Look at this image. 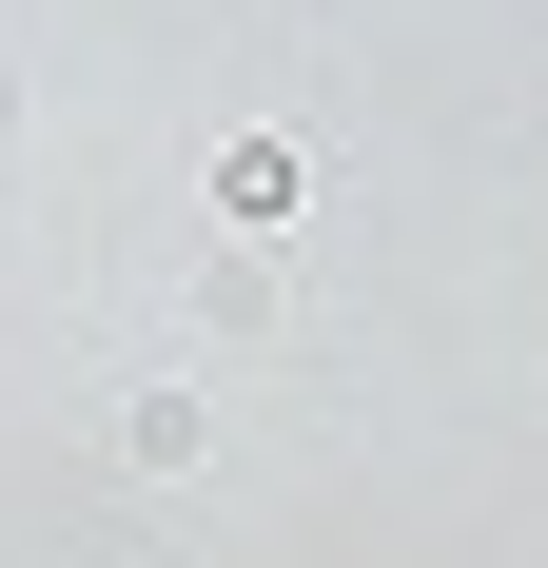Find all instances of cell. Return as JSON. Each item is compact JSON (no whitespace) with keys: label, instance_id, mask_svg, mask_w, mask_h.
Instances as JSON below:
<instances>
[{"label":"cell","instance_id":"obj_1","mask_svg":"<svg viewBox=\"0 0 548 568\" xmlns=\"http://www.w3.org/2000/svg\"><path fill=\"white\" fill-rule=\"evenodd\" d=\"M196 452H216L196 393H118V470H196Z\"/></svg>","mask_w":548,"mask_h":568},{"label":"cell","instance_id":"obj_2","mask_svg":"<svg viewBox=\"0 0 548 568\" xmlns=\"http://www.w3.org/2000/svg\"><path fill=\"white\" fill-rule=\"evenodd\" d=\"M216 216L235 235H294V138H235V158H216Z\"/></svg>","mask_w":548,"mask_h":568}]
</instances>
